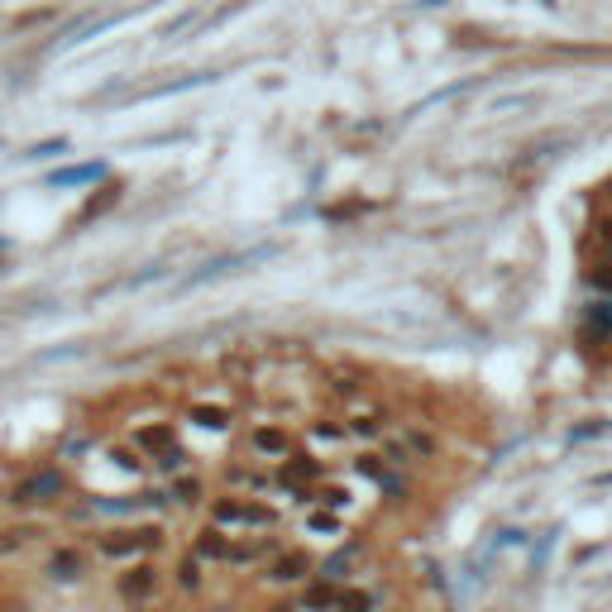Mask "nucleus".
<instances>
[{"label":"nucleus","mask_w":612,"mask_h":612,"mask_svg":"<svg viewBox=\"0 0 612 612\" xmlns=\"http://www.w3.org/2000/svg\"><path fill=\"white\" fill-rule=\"evenodd\" d=\"M335 612H378V593L340 584V593H335Z\"/></svg>","instance_id":"obj_12"},{"label":"nucleus","mask_w":612,"mask_h":612,"mask_svg":"<svg viewBox=\"0 0 612 612\" xmlns=\"http://www.w3.org/2000/svg\"><path fill=\"white\" fill-rule=\"evenodd\" d=\"M0 259H5V244H0Z\"/></svg>","instance_id":"obj_30"},{"label":"nucleus","mask_w":612,"mask_h":612,"mask_svg":"<svg viewBox=\"0 0 612 612\" xmlns=\"http://www.w3.org/2000/svg\"><path fill=\"white\" fill-rule=\"evenodd\" d=\"M211 526H220V531H273V526H278V512L268 503H254V498L230 493V498H216V503H211Z\"/></svg>","instance_id":"obj_1"},{"label":"nucleus","mask_w":612,"mask_h":612,"mask_svg":"<svg viewBox=\"0 0 612 612\" xmlns=\"http://www.w3.org/2000/svg\"><path fill=\"white\" fill-rule=\"evenodd\" d=\"M101 560H144L163 550V526H120V531H101L96 536Z\"/></svg>","instance_id":"obj_2"},{"label":"nucleus","mask_w":612,"mask_h":612,"mask_svg":"<svg viewBox=\"0 0 612 612\" xmlns=\"http://www.w3.org/2000/svg\"><path fill=\"white\" fill-rule=\"evenodd\" d=\"M153 464H158V469H163V474H177V469H182V464H187V450H182V445H177V450H168V455H158V459H153Z\"/></svg>","instance_id":"obj_27"},{"label":"nucleus","mask_w":612,"mask_h":612,"mask_svg":"<svg viewBox=\"0 0 612 612\" xmlns=\"http://www.w3.org/2000/svg\"><path fill=\"white\" fill-rule=\"evenodd\" d=\"M115 459H120V464H125L130 474H139V469H144V459L134 455V450H115Z\"/></svg>","instance_id":"obj_28"},{"label":"nucleus","mask_w":612,"mask_h":612,"mask_svg":"<svg viewBox=\"0 0 612 612\" xmlns=\"http://www.w3.org/2000/svg\"><path fill=\"white\" fill-rule=\"evenodd\" d=\"M354 560H359V541H354L350 550H335L326 565H321V574H316V579H326V584H345V574L354 569Z\"/></svg>","instance_id":"obj_15"},{"label":"nucleus","mask_w":612,"mask_h":612,"mask_svg":"<svg viewBox=\"0 0 612 612\" xmlns=\"http://www.w3.org/2000/svg\"><path fill=\"white\" fill-rule=\"evenodd\" d=\"M206 579H201V560L197 555H182L177 560V589H187V593H197Z\"/></svg>","instance_id":"obj_22"},{"label":"nucleus","mask_w":612,"mask_h":612,"mask_svg":"<svg viewBox=\"0 0 612 612\" xmlns=\"http://www.w3.org/2000/svg\"><path fill=\"white\" fill-rule=\"evenodd\" d=\"M249 455H259V459H287L292 455V436H287L283 426H254L249 431Z\"/></svg>","instance_id":"obj_6"},{"label":"nucleus","mask_w":612,"mask_h":612,"mask_svg":"<svg viewBox=\"0 0 612 612\" xmlns=\"http://www.w3.org/2000/svg\"><path fill=\"white\" fill-rule=\"evenodd\" d=\"M158 584H163V574H158V565H149V560H134L130 569H120V574H115V593H120L130 608L153 603Z\"/></svg>","instance_id":"obj_4"},{"label":"nucleus","mask_w":612,"mask_h":612,"mask_svg":"<svg viewBox=\"0 0 612 612\" xmlns=\"http://www.w3.org/2000/svg\"><path fill=\"white\" fill-rule=\"evenodd\" d=\"M192 421L206 426V431H230V412L216 407V402H192Z\"/></svg>","instance_id":"obj_18"},{"label":"nucleus","mask_w":612,"mask_h":612,"mask_svg":"<svg viewBox=\"0 0 612 612\" xmlns=\"http://www.w3.org/2000/svg\"><path fill=\"white\" fill-rule=\"evenodd\" d=\"M316 507H330V512H345V507H350V488H335V483H321V488H316Z\"/></svg>","instance_id":"obj_23"},{"label":"nucleus","mask_w":612,"mask_h":612,"mask_svg":"<svg viewBox=\"0 0 612 612\" xmlns=\"http://www.w3.org/2000/svg\"><path fill=\"white\" fill-rule=\"evenodd\" d=\"M63 493H67L63 469H39V474H29V479H20L10 488V503L15 507H48V503H58Z\"/></svg>","instance_id":"obj_3"},{"label":"nucleus","mask_w":612,"mask_h":612,"mask_svg":"<svg viewBox=\"0 0 612 612\" xmlns=\"http://www.w3.org/2000/svg\"><path fill=\"white\" fill-rule=\"evenodd\" d=\"M335 593L340 584H326V579H306L302 598H297V612H335Z\"/></svg>","instance_id":"obj_9"},{"label":"nucleus","mask_w":612,"mask_h":612,"mask_svg":"<svg viewBox=\"0 0 612 612\" xmlns=\"http://www.w3.org/2000/svg\"><path fill=\"white\" fill-rule=\"evenodd\" d=\"M192 555H197L201 565H225V555H230V536H225L220 526H201L197 541H192Z\"/></svg>","instance_id":"obj_7"},{"label":"nucleus","mask_w":612,"mask_h":612,"mask_svg":"<svg viewBox=\"0 0 612 612\" xmlns=\"http://www.w3.org/2000/svg\"><path fill=\"white\" fill-rule=\"evenodd\" d=\"M383 421H388V412H359L350 421V436L354 440H383Z\"/></svg>","instance_id":"obj_19"},{"label":"nucleus","mask_w":612,"mask_h":612,"mask_svg":"<svg viewBox=\"0 0 612 612\" xmlns=\"http://www.w3.org/2000/svg\"><path fill=\"white\" fill-rule=\"evenodd\" d=\"M306 531H316V536H340L345 531V517L340 512H330V507H306Z\"/></svg>","instance_id":"obj_17"},{"label":"nucleus","mask_w":612,"mask_h":612,"mask_svg":"<svg viewBox=\"0 0 612 612\" xmlns=\"http://www.w3.org/2000/svg\"><path fill=\"white\" fill-rule=\"evenodd\" d=\"M273 612H297V608H292V603H278V608H273Z\"/></svg>","instance_id":"obj_29"},{"label":"nucleus","mask_w":612,"mask_h":612,"mask_svg":"<svg viewBox=\"0 0 612 612\" xmlns=\"http://www.w3.org/2000/svg\"><path fill=\"white\" fill-rule=\"evenodd\" d=\"M173 503H177V507H197V503H206V483H201L197 474L177 479V483H173Z\"/></svg>","instance_id":"obj_20"},{"label":"nucleus","mask_w":612,"mask_h":612,"mask_svg":"<svg viewBox=\"0 0 612 612\" xmlns=\"http://www.w3.org/2000/svg\"><path fill=\"white\" fill-rule=\"evenodd\" d=\"M106 168L101 163H77V168H58V173H48V187H87V182H101Z\"/></svg>","instance_id":"obj_11"},{"label":"nucleus","mask_w":612,"mask_h":612,"mask_svg":"<svg viewBox=\"0 0 612 612\" xmlns=\"http://www.w3.org/2000/svg\"><path fill=\"white\" fill-rule=\"evenodd\" d=\"M225 483H230V488H268V474H249V469H230V474H225Z\"/></svg>","instance_id":"obj_26"},{"label":"nucleus","mask_w":612,"mask_h":612,"mask_svg":"<svg viewBox=\"0 0 612 612\" xmlns=\"http://www.w3.org/2000/svg\"><path fill=\"white\" fill-rule=\"evenodd\" d=\"M48 574H53L58 584H77V579L87 574V555H82L77 546L53 550V555H48Z\"/></svg>","instance_id":"obj_8"},{"label":"nucleus","mask_w":612,"mask_h":612,"mask_svg":"<svg viewBox=\"0 0 612 612\" xmlns=\"http://www.w3.org/2000/svg\"><path fill=\"white\" fill-rule=\"evenodd\" d=\"M306 436L316 440V445H326V450H335V445H345L350 440V426L345 421H330V416H321V421H311V431Z\"/></svg>","instance_id":"obj_16"},{"label":"nucleus","mask_w":612,"mask_h":612,"mask_svg":"<svg viewBox=\"0 0 612 612\" xmlns=\"http://www.w3.org/2000/svg\"><path fill=\"white\" fill-rule=\"evenodd\" d=\"M44 531L39 526H10V531H0V555H15V550H24L29 541H39Z\"/></svg>","instance_id":"obj_21"},{"label":"nucleus","mask_w":612,"mask_h":612,"mask_svg":"<svg viewBox=\"0 0 612 612\" xmlns=\"http://www.w3.org/2000/svg\"><path fill=\"white\" fill-rule=\"evenodd\" d=\"M584 330H589L593 340H612V297H598L584 311Z\"/></svg>","instance_id":"obj_14"},{"label":"nucleus","mask_w":612,"mask_h":612,"mask_svg":"<svg viewBox=\"0 0 612 612\" xmlns=\"http://www.w3.org/2000/svg\"><path fill=\"white\" fill-rule=\"evenodd\" d=\"M589 283L603 292V297H612V254H603V259L589 268Z\"/></svg>","instance_id":"obj_25"},{"label":"nucleus","mask_w":612,"mask_h":612,"mask_svg":"<svg viewBox=\"0 0 612 612\" xmlns=\"http://www.w3.org/2000/svg\"><path fill=\"white\" fill-rule=\"evenodd\" d=\"M134 445L149 459H158V455H168V450H177V436H173V426H144V431H134Z\"/></svg>","instance_id":"obj_10"},{"label":"nucleus","mask_w":612,"mask_h":612,"mask_svg":"<svg viewBox=\"0 0 612 612\" xmlns=\"http://www.w3.org/2000/svg\"><path fill=\"white\" fill-rule=\"evenodd\" d=\"M311 555L306 550H278L273 560H268V584H278V589H287V584H306V574H311Z\"/></svg>","instance_id":"obj_5"},{"label":"nucleus","mask_w":612,"mask_h":612,"mask_svg":"<svg viewBox=\"0 0 612 612\" xmlns=\"http://www.w3.org/2000/svg\"><path fill=\"white\" fill-rule=\"evenodd\" d=\"M402 445L412 450V459H436L440 455L436 431H426V426H402Z\"/></svg>","instance_id":"obj_13"},{"label":"nucleus","mask_w":612,"mask_h":612,"mask_svg":"<svg viewBox=\"0 0 612 612\" xmlns=\"http://www.w3.org/2000/svg\"><path fill=\"white\" fill-rule=\"evenodd\" d=\"M383 459H388L393 469H407V464H416L412 450L402 445V436H383Z\"/></svg>","instance_id":"obj_24"}]
</instances>
